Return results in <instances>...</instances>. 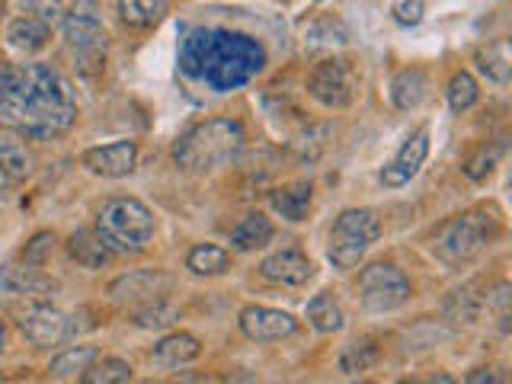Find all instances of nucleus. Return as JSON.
<instances>
[{
    "label": "nucleus",
    "mask_w": 512,
    "mask_h": 384,
    "mask_svg": "<svg viewBox=\"0 0 512 384\" xmlns=\"http://www.w3.org/2000/svg\"><path fill=\"white\" fill-rule=\"evenodd\" d=\"M77 119L71 84L48 64L0 68V125L23 138H58Z\"/></svg>",
    "instance_id": "nucleus-1"
},
{
    "label": "nucleus",
    "mask_w": 512,
    "mask_h": 384,
    "mask_svg": "<svg viewBox=\"0 0 512 384\" xmlns=\"http://www.w3.org/2000/svg\"><path fill=\"white\" fill-rule=\"evenodd\" d=\"M266 68V48L234 29H192L180 45V71L215 93H231Z\"/></svg>",
    "instance_id": "nucleus-2"
},
{
    "label": "nucleus",
    "mask_w": 512,
    "mask_h": 384,
    "mask_svg": "<svg viewBox=\"0 0 512 384\" xmlns=\"http://www.w3.org/2000/svg\"><path fill=\"white\" fill-rule=\"evenodd\" d=\"M247 144V132L237 119L215 116L192 125L173 144V160L189 173H208L234 160Z\"/></svg>",
    "instance_id": "nucleus-3"
},
{
    "label": "nucleus",
    "mask_w": 512,
    "mask_h": 384,
    "mask_svg": "<svg viewBox=\"0 0 512 384\" xmlns=\"http://www.w3.org/2000/svg\"><path fill=\"white\" fill-rule=\"evenodd\" d=\"M496 234H500L496 208H474V212L455 215L439 224L429 237V247L436 253V260H442L445 266H464L477 260L493 244Z\"/></svg>",
    "instance_id": "nucleus-4"
},
{
    "label": "nucleus",
    "mask_w": 512,
    "mask_h": 384,
    "mask_svg": "<svg viewBox=\"0 0 512 384\" xmlns=\"http://www.w3.org/2000/svg\"><path fill=\"white\" fill-rule=\"evenodd\" d=\"M93 234L100 237L112 253L135 256V253H144L151 244L154 215L141 199H132V196L109 199L103 202L100 212H96Z\"/></svg>",
    "instance_id": "nucleus-5"
},
{
    "label": "nucleus",
    "mask_w": 512,
    "mask_h": 384,
    "mask_svg": "<svg viewBox=\"0 0 512 384\" xmlns=\"http://www.w3.org/2000/svg\"><path fill=\"white\" fill-rule=\"evenodd\" d=\"M381 234V221L372 208H346L333 221L330 240H327V260L336 269H352L368 253Z\"/></svg>",
    "instance_id": "nucleus-6"
},
{
    "label": "nucleus",
    "mask_w": 512,
    "mask_h": 384,
    "mask_svg": "<svg viewBox=\"0 0 512 384\" xmlns=\"http://www.w3.org/2000/svg\"><path fill=\"white\" fill-rule=\"evenodd\" d=\"M64 42H68L74 61L80 71L103 68L106 61V29L100 23L93 0H77V4L64 13Z\"/></svg>",
    "instance_id": "nucleus-7"
},
{
    "label": "nucleus",
    "mask_w": 512,
    "mask_h": 384,
    "mask_svg": "<svg viewBox=\"0 0 512 384\" xmlns=\"http://www.w3.org/2000/svg\"><path fill=\"white\" fill-rule=\"evenodd\" d=\"M410 298V279L391 263H375L362 269L359 276V301L365 311L384 314V311H397L400 304Z\"/></svg>",
    "instance_id": "nucleus-8"
},
{
    "label": "nucleus",
    "mask_w": 512,
    "mask_h": 384,
    "mask_svg": "<svg viewBox=\"0 0 512 384\" xmlns=\"http://www.w3.org/2000/svg\"><path fill=\"white\" fill-rule=\"evenodd\" d=\"M308 93L327 109H346L356 100V74L346 61L327 58L308 74Z\"/></svg>",
    "instance_id": "nucleus-9"
},
{
    "label": "nucleus",
    "mask_w": 512,
    "mask_h": 384,
    "mask_svg": "<svg viewBox=\"0 0 512 384\" xmlns=\"http://www.w3.org/2000/svg\"><path fill=\"white\" fill-rule=\"evenodd\" d=\"M170 288H173V279L167 276V272L135 269V272H128V276H119L116 282H112L109 295H112V301L141 311V308H151V304H157V301H164L170 295Z\"/></svg>",
    "instance_id": "nucleus-10"
},
{
    "label": "nucleus",
    "mask_w": 512,
    "mask_h": 384,
    "mask_svg": "<svg viewBox=\"0 0 512 384\" xmlns=\"http://www.w3.org/2000/svg\"><path fill=\"white\" fill-rule=\"evenodd\" d=\"M20 330L26 333V340L32 346L45 349V346L68 343L77 333V324L64 311L52 308V304H29V308L20 314Z\"/></svg>",
    "instance_id": "nucleus-11"
},
{
    "label": "nucleus",
    "mask_w": 512,
    "mask_h": 384,
    "mask_svg": "<svg viewBox=\"0 0 512 384\" xmlns=\"http://www.w3.org/2000/svg\"><path fill=\"white\" fill-rule=\"evenodd\" d=\"M237 324H240V333L253 343H276L298 330V320L288 311L263 308V304H250V308L240 311Z\"/></svg>",
    "instance_id": "nucleus-12"
},
{
    "label": "nucleus",
    "mask_w": 512,
    "mask_h": 384,
    "mask_svg": "<svg viewBox=\"0 0 512 384\" xmlns=\"http://www.w3.org/2000/svg\"><path fill=\"white\" fill-rule=\"evenodd\" d=\"M426 154H429V128H416V132L400 144V151L388 160V167L381 170V183L388 189L407 186L413 176L420 173Z\"/></svg>",
    "instance_id": "nucleus-13"
},
{
    "label": "nucleus",
    "mask_w": 512,
    "mask_h": 384,
    "mask_svg": "<svg viewBox=\"0 0 512 384\" xmlns=\"http://www.w3.org/2000/svg\"><path fill=\"white\" fill-rule=\"evenodd\" d=\"M84 167L96 176H106V180H122L135 170L138 160V144L135 141H112L103 148H90L84 151Z\"/></svg>",
    "instance_id": "nucleus-14"
},
{
    "label": "nucleus",
    "mask_w": 512,
    "mask_h": 384,
    "mask_svg": "<svg viewBox=\"0 0 512 384\" xmlns=\"http://www.w3.org/2000/svg\"><path fill=\"white\" fill-rule=\"evenodd\" d=\"M260 276L272 285H288V288H298L314 276V266L311 260L304 256L298 247H288L266 256L260 263Z\"/></svg>",
    "instance_id": "nucleus-15"
},
{
    "label": "nucleus",
    "mask_w": 512,
    "mask_h": 384,
    "mask_svg": "<svg viewBox=\"0 0 512 384\" xmlns=\"http://www.w3.org/2000/svg\"><path fill=\"white\" fill-rule=\"evenodd\" d=\"M199 356H202V343L196 340V336L176 330V333L164 336V340L154 346V356L151 359L160 368H180V365L196 362Z\"/></svg>",
    "instance_id": "nucleus-16"
},
{
    "label": "nucleus",
    "mask_w": 512,
    "mask_h": 384,
    "mask_svg": "<svg viewBox=\"0 0 512 384\" xmlns=\"http://www.w3.org/2000/svg\"><path fill=\"white\" fill-rule=\"evenodd\" d=\"M426 96H429V77L423 68H404L391 77V100L397 109L410 112L416 106H423Z\"/></svg>",
    "instance_id": "nucleus-17"
},
{
    "label": "nucleus",
    "mask_w": 512,
    "mask_h": 384,
    "mask_svg": "<svg viewBox=\"0 0 512 384\" xmlns=\"http://www.w3.org/2000/svg\"><path fill=\"white\" fill-rule=\"evenodd\" d=\"M269 205L272 212H279L285 221H304L311 208V183H295V186H285L269 192Z\"/></svg>",
    "instance_id": "nucleus-18"
},
{
    "label": "nucleus",
    "mask_w": 512,
    "mask_h": 384,
    "mask_svg": "<svg viewBox=\"0 0 512 384\" xmlns=\"http://www.w3.org/2000/svg\"><path fill=\"white\" fill-rule=\"evenodd\" d=\"M7 42L16 52H39L48 42V23L42 16H20L7 26Z\"/></svg>",
    "instance_id": "nucleus-19"
},
{
    "label": "nucleus",
    "mask_w": 512,
    "mask_h": 384,
    "mask_svg": "<svg viewBox=\"0 0 512 384\" xmlns=\"http://www.w3.org/2000/svg\"><path fill=\"white\" fill-rule=\"evenodd\" d=\"M170 0H119L122 23L132 29H151L167 16Z\"/></svg>",
    "instance_id": "nucleus-20"
},
{
    "label": "nucleus",
    "mask_w": 512,
    "mask_h": 384,
    "mask_svg": "<svg viewBox=\"0 0 512 384\" xmlns=\"http://www.w3.org/2000/svg\"><path fill=\"white\" fill-rule=\"evenodd\" d=\"M272 240V221L260 212H250L244 221L231 231V244L237 250H260Z\"/></svg>",
    "instance_id": "nucleus-21"
},
{
    "label": "nucleus",
    "mask_w": 512,
    "mask_h": 384,
    "mask_svg": "<svg viewBox=\"0 0 512 384\" xmlns=\"http://www.w3.org/2000/svg\"><path fill=\"white\" fill-rule=\"evenodd\" d=\"M68 250H71L74 260H77L80 266H87V269H100V266H106V263H109V256H112V250H109L93 231H77V234H71Z\"/></svg>",
    "instance_id": "nucleus-22"
},
{
    "label": "nucleus",
    "mask_w": 512,
    "mask_h": 384,
    "mask_svg": "<svg viewBox=\"0 0 512 384\" xmlns=\"http://www.w3.org/2000/svg\"><path fill=\"white\" fill-rule=\"evenodd\" d=\"M308 324L317 333H336L343 330V308L336 304L330 292H320L308 301Z\"/></svg>",
    "instance_id": "nucleus-23"
},
{
    "label": "nucleus",
    "mask_w": 512,
    "mask_h": 384,
    "mask_svg": "<svg viewBox=\"0 0 512 384\" xmlns=\"http://www.w3.org/2000/svg\"><path fill=\"white\" fill-rule=\"evenodd\" d=\"M228 263H231L228 250L215 244H199L186 256V269L196 272V276H221V272L228 269Z\"/></svg>",
    "instance_id": "nucleus-24"
},
{
    "label": "nucleus",
    "mask_w": 512,
    "mask_h": 384,
    "mask_svg": "<svg viewBox=\"0 0 512 384\" xmlns=\"http://www.w3.org/2000/svg\"><path fill=\"white\" fill-rule=\"evenodd\" d=\"M477 64H480V71H484L490 80H496V84H506L509 74H512L509 42L506 39H496L487 48H480V52H477Z\"/></svg>",
    "instance_id": "nucleus-25"
},
{
    "label": "nucleus",
    "mask_w": 512,
    "mask_h": 384,
    "mask_svg": "<svg viewBox=\"0 0 512 384\" xmlns=\"http://www.w3.org/2000/svg\"><path fill=\"white\" fill-rule=\"evenodd\" d=\"M96 359V349L93 346H74V349H64L61 356L52 359V365H48V372H52V378H80L90 368V362Z\"/></svg>",
    "instance_id": "nucleus-26"
},
{
    "label": "nucleus",
    "mask_w": 512,
    "mask_h": 384,
    "mask_svg": "<svg viewBox=\"0 0 512 384\" xmlns=\"http://www.w3.org/2000/svg\"><path fill=\"white\" fill-rule=\"evenodd\" d=\"M84 384H122V381H132V365L122 362V359H93L90 368L80 375Z\"/></svg>",
    "instance_id": "nucleus-27"
},
{
    "label": "nucleus",
    "mask_w": 512,
    "mask_h": 384,
    "mask_svg": "<svg viewBox=\"0 0 512 384\" xmlns=\"http://www.w3.org/2000/svg\"><path fill=\"white\" fill-rule=\"evenodd\" d=\"M445 93H448V106H452V112H468L477 103L480 87H477V80L468 71H458L452 80H448Z\"/></svg>",
    "instance_id": "nucleus-28"
},
{
    "label": "nucleus",
    "mask_w": 512,
    "mask_h": 384,
    "mask_svg": "<svg viewBox=\"0 0 512 384\" xmlns=\"http://www.w3.org/2000/svg\"><path fill=\"white\" fill-rule=\"evenodd\" d=\"M0 173H4L7 180H23L29 173V154L23 151V144L0 138Z\"/></svg>",
    "instance_id": "nucleus-29"
},
{
    "label": "nucleus",
    "mask_w": 512,
    "mask_h": 384,
    "mask_svg": "<svg viewBox=\"0 0 512 384\" xmlns=\"http://www.w3.org/2000/svg\"><path fill=\"white\" fill-rule=\"evenodd\" d=\"M496 164H500V148H496V144H484V148H477L468 160H464V176L480 183L493 173Z\"/></svg>",
    "instance_id": "nucleus-30"
},
{
    "label": "nucleus",
    "mask_w": 512,
    "mask_h": 384,
    "mask_svg": "<svg viewBox=\"0 0 512 384\" xmlns=\"http://www.w3.org/2000/svg\"><path fill=\"white\" fill-rule=\"evenodd\" d=\"M378 359V349L372 346V340H362V343H349L343 359H340V368L346 375H356V372H365V368H372Z\"/></svg>",
    "instance_id": "nucleus-31"
},
{
    "label": "nucleus",
    "mask_w": 512,
    "mask_h": 384,
    "mask_svg": "<svg viewBox=\"0 0 512 384\" xmlns=\"http://www.w3.org/2000/svg\"><path fill=\"white\" fill-rule=\"evenodd\" d=\"M173 320H176V308L167 301H157V304H151V308L135 311L138 327H167V324H173Z\"/></svg>",
    "instance_id": "nucleus-32"
},
{
    "label": "nucleus",
    "mask_w": 512,
    "mask_h": 384,
    "mask_svg": "<svg viewBox=\"0 0 512 384\" xmlns=\"http://www.w3.org/2000/svg\"><path fill=\"white\" fill-rule=\"evenodd\" d=\"M391 13H394V20H397L400 26H416V23L423 20L426 4H423V0H397Z\"/></svg>",
    "instance_id": "nucleus-33"
},
{
    "label": "nucleus",
    "mask_w": 512,
    "mask_h": 384,
    "mask_svg": "<svg viewBox=\"0 0 512 384\" xmlns=\"http://www.w3.org/2000/svg\"><path fill=\"white\" fill-rule=\"evenodd\" d=\"M468 381H496V378L493 375H471Z\"/></svg>",
    "instance_id": "nucleus-34"
},
{
    "label": "nucleus",
    "mask_w": 512,
    "mask_h": 384,
    "mask_svg": "<svg viewBox=\"0 0 512 384\" xmlns=\"http://www.w3.org/2000/svg\"><path fill=\"white\" fill-rule=\"evenodd\" d=\"M0 346H4V324H0Z\"/></svg>",
    "instance_id": "nucleus-35"
},
{
    "label": "nucleus",
    "mask_w": 512,
    "mask_h": 384,
    "mask_svg": "<svg viewBox=\"0 0 512 384\" xmlns=\"http://www.w3.org/2000/svg\"><path fill=\"white\" fill-rule=\"evenodd\" d=\"M317 4H333V0H317Z\"/></svg>",
    "instance_id": "nucleus-36"
}]
</instances>
